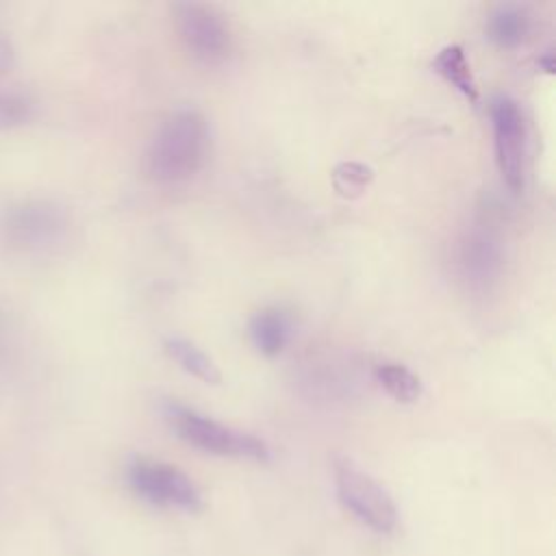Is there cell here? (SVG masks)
Listing matches in <instances>:
<instances>
[{"instance_id":"4fadbf2b","label":"cell","mask_w":556,"mask_h":556,"mask_svg":"<svg viewBox=\"0 0 556 556\" xmlns=\"http://www.w3.org/2000/svg\"><path fill=\"white\" fill-rule=\"evenodd\" d=\"M374 376L380 382V387H384V391L397 402H413L421 393L419 376L404 363L382 361L374 367Z\"/></svg>"},{"instance_id":"9a60e30c","label":"cell","mask_w":556,"mask_h":556,"mask_svg":"<svg viewBox=\"0 0 556 556\" xmlns=\"http://www.w3.org/2000/svg\"><path fill=\"white\" fill-rule=\"evenodd\" d=\"M13 59H15L13 43L4 33H0V74L13 65Z\"/></svg>"},{"instance_id":"8992f818","label":"cell","mask_w":556,"mask_h":556,"mask_svg":"<svg viewBox=\"0 0 556 556\" xmlns=\"http://www.w3.org/2000/svg\"><path fill=\"white\" fill-rule=\"evenodd\" d=\"M182 46L200 63H222L232 50V33L224 15L204 2H178L174 7Z\"/></svg>"},{"instance_id":"5b68a950","label":"cell","mask_w":556,"mask_h":556,"mask_svg":"<svg viewBox=\"0 0 556 556\" xmlns=\"http://www.w3.org/2000/svg\"><path fill=\"white\" fill-rule=\"evenodd\" d=\"M126 478L139 497L156 506L198 510L202 504L195 482L172 463L135 456L126 467Z\"/></svg>"},{"instance_id":"3957f363","label":"cell","mask_w":556,"mask_h":556,"mask_svg":"<svg viewBox=\"0 0 556 556\" xmlns=\"http://www.w3.org/2000/svg\"><path fill=\"white\" fill-rule=\"evenodd\" d=\"M163 415L180 439L204 452L252 460L269 458V447L263 439L222 424L178 400H167L163 404Z\"/></svg>"},{"instance_id":"ba28073f","label":"cell","mask_w":556,"mask_h":556,"mask_svg":"<svg viewBox=\"0 0 556 556\" xmlns=\"http://www.w3.org/2000/svg\"><path fill=\"white\" fill-rule=\"evenodd\" d=\"M504 267V241L491 219H478L458 243V269L473 291H489Z\"/></svg>"},{"instance_id":"5bb4252c","label":"cell","mask_w":556,"mask_h":556,"mask_svg":"<svg viewBox=\"0 0 556 556\" xmlns=\"http://www.w3.org/2000/svg\"><path fill=\"white\" fill-rule=\"evenodd\" d=\"M35 106L28 93L0 87V130L26 124L35 115Z\"/></svg>"},{"instance_id":"8fae6325","label":"cell","mask_w":556,"mask_h":556,"mask_svg":"<svg viewBox=\"0 0 556 556\" xmlns=\"http://www.w3.org/2000/svg\"><path fill=\"white\" fill-rule=\"evenodd\" d=\"M530 30V17L521 4L502 2L486 17L489 37L502 48H515Z\"/></svg>"},{"instance_id":"6da1fadb","label":"cell","mask_w":556,"mask_h":556,"mask_svg":"<svg viewBox=\"0 0 556 556\" xmlns=\"http://www.w3.org/2000/svg\"><path fill=\"white\" fill-rule=\"evenodd\" d=\"M211 128L195 109H176L161 119L146 150V169L161 185L193 178L206 163Z\"/></svg>"},{"instance_id":"30bf717a","label":"cell","mask_w":556,"mask_h":556,"mask_svg":"<svg viewBox=\"0 0 556 556\" xmlns=\"http://www.w3.org/2000/svg\"><path fill=\"white\" fill-rule=\"evenodd\" d=\"M432 67H434V72L439 76H443L469 102H478L480 100V89H478L476 76L471 72V65H469V59H467L463 46H458V43L443 46L434 54Z\"/></svg>"},{"instance_id":"7a4b0ae2","label":"cell","mask_w":556,"mask_h":556,"mask_svg":"<svg viewBox=\"0 0 556 556\" xmlns=\"http://www.w3.org/2000/svg\"><path fill=\"white\" fill-rule=\"evenodd\" d=\"M70 230L67 208L50 198H22L0 215V241L22 254L54 252L70 239Z\"/></svg>"},{"instance_id":"9c48e42d","label":"cell","mask_w":556,"mask_h":556,"mask_svg":"<svg viewBox=\"0 0 556 556\" xmlns=\"http://www.w3.org/2000/svg\"><path fill=\"white\" fill-rule=\"evenodd\" d=\"M248 332L261 354L276 356L291 339L293 319L282 306H265L250 317Z\"/></svg>"},{"instance_id":"52a82bcc","label":"cell","mask_w":556,"mask_h":556,"mask_svg":"<svg viewBox=\"0 0 556 556\" xmlns=\"http://www.w3.org/2000/svg\"><path fill=\"white\" fill-rule=\"evenodd\" d=\"M491 126L500 176L517 193L526 176V122L515 98L497 93L491 100Z\"/></svg>"},{"instance_id":"7c38bea8","label":"cell","mask_w":556,"mask_h":556,"mask_svg":"<svg viewBox=\"0 0 556 556\" xmlns=\"http://www.w3.org/2000/svg\"><path fill=\"white\" fill-rule=\"evenodd\" d=\"M165 352L191 376L200 378L202 382L217 384L222 380V371L217 363L191 339L187 337H167L165 339Z\"/></svg>"},{"instance_id":"277c9868","label":"cell","mask_w":556,"mask_h":556,"mask_svg":"<svg viewBox=\"0 0 556 556\" xmlns=\"http://www.w3.org/2000/svg\"><path fill=\"white\" fill-rule=\"evenodd\" d=\"M334 486L339 502L363 523L378 532H391L397 523V508L389 491L348 458L334 463Z\"/></svg>"}]
</instances>
